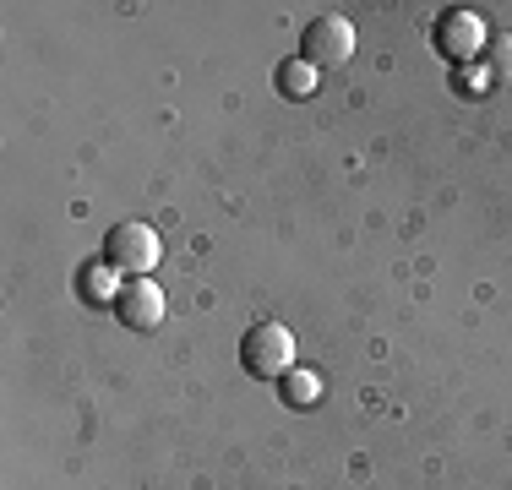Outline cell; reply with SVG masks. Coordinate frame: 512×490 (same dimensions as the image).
Segmentation results:
<instances>
[{"mask_svg":"<svg viewBox=\"0 0 512 490\" xmlns=\"http://www.w3.org/2000/svg\"><path fill=\"white\" fill-rule=\"evenodd\" d=\"M104 262L115 267V273H126V278H148L158 262H164V240H158V229L153 224H115L104 235Z\"/></svg>","mask_w":512,"mask_h":490,"instance_id":"6da1fadb","label":"cell"},{"mask_svg":"<svg viewBox=\"0 0 512 490\" xmlns=\"http://www.w3.org/2000/svg\"><path fill=\"white\" fill-rule=\"evenodd\" d=\"M240 365L262 382H278V376L295 371V333L284 322H256L246 338H240Z\"/></svg>","mask_w":512,"mask_h":490,"instance_id":"7a4b0ae2","label":"cell"},{"mask_svg":"<svg viewBox=\"0 0 512 490\" xmlns=\"http://www.w3.org/2000/svg\"><path fill=\"white\" fill-rule=\"evenodd\" d=\"M349 55H355V22H349V17L327 11V17L306 22V33H300V60H306L311 71L344 66Z\"/></svg>","mask_w":512,"mask_h":490,"instance_id":"3957f363","label":"cell"},{"mask_svg":"<svg viewBox=\"0 0 512 490\" xmlns=\"http://www.w3.org/2000/svg\"><path fill=\"white\" fill-rule=\"evenodd\" d=\"M115 316L126 327H137V333H153V327H164L169 300H164V289H158L153 278H131V284L115 289Z\"/></svg>","mask_w":512,"mask_h":490,"instance_id":"277c9868","label":"cell"},{"mask_svg":"<svg viewBox=\"0 0 512 490\" xmlns=\"http://www.w3.org/2000/svg\"><path fill=\"white\" fill-rule=\"evenodd\" d=\"M436 49H442L453 66L474 60L480 55V22H474L469 11H442V17H436Z\"/></svg>","mask_w":512,"mask_h":490,"instance_id":"5b68a950","label":"cell"},{"mask_svg":"<svg viewBox=\"0 0 512 490\" xmlns=\"http://www.w3.org/2000/svg\"><path fill=\"white\" fill-rule=\"evenodd\" d=\"M311 88H316V71L300 55L278 66V93H284V98H311Z\"/></svg>","mask_w":512,"mask_h":490,"instance_id":"8992f818","label":"cell"},{"mask_svg":"<svg viewBox=\"0 0 512 490\" xmlns=\"http://www.w3.org/2000/svg\"><path fill=\"white\" fill-rule=\"evenodd\" d=\"M316 392H322V387H316V376H300V371H289V376H284V398H289V403H300V409H311Z\"/></svg>","mask_w":512,"mask_h":490,"instance_id":"52a82bcc","label":"cell"},{"mask_svg":"<svg viewBox=\"0 0 512 490\" xmlns=\"http://www.w3.org/2000/svg\"><path fill=\"white\" fill-rule=\"evenodd\" d=\"M491 71H496V77H512V39H502V44H491Z\"/></svg>","mask_w":512,"mask_h":490,"instance_id":"ba28073f","label":"cell"}]
</instances>
